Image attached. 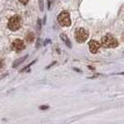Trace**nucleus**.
Instances as JSON below:
<instances>
[{"label": "nucleus", "mask_w": 124, "mask_h": 124, "mask_svg": "<svg viewBox=\"0 0 124 124\" xmlns=\"http://www.w3.org/2000/svg\"><path fill=\"white\" fill-rule=\"evenodd\" d=\"M102 45L105 48H116L118 45V42L113 36L107 34L102 37Z\"/></svg>", "instance_id": "1"}, {"label": "nucleus", "mask_w": 124, "mask_h": 124, "mask_svg": "<svg viewBox=\"0 0 124 124\" xmlns=\"http://www.w3.org/2000/svg\"><path fill=\"white\" fill-rule=\"evenodd\" d=\"M21 23H22L21 17L19 15H14V16H12L11 18L8 20V27L11 31H17L19 28L21 27Z\"/></svg>", "instance_id": "2"}, {"label": "nucleus", "mask_w": 124, "mask_h": 124, "mask_svg": "<svg viewBox=\"0 0 124 124\" xmlns=\"http://www.w3.org/2000/svg\"><path fill=\"white\" fill-rule=\"evenodd\" d=\"M57 21L60 23V25L67 27L71 25V19H70V15L67 11H62L58 15L57 17Z\"/></svg>", "instance_id": "3"}, {"label": "nucleus", "mask_w": 124, "mask_h": 124, "mask_svg": "<svg viewBox=\"0 0 124 124\" xmlns=\"http://www.w3.org/2000/svg\"><path fill=\"white\" fill-rule=\"evenodd\" d=\"M89 37V32L84 28H79L75 32V38L78 43L85 42Z\"/></svg>", "instance_id": "4"}, {"label": "nucleus", "mask_w": 124, "mask_h": 124, "mask_svg": "<svg viewBox=\"0 0 124 124\" xmlns=\"http://www.w3.org/2000/svg\"><path fill=\"white\" fill-rule=\"evenodd\" d=\"M25 48L24 42L21 39H15L12 43V49L15 51H21L22 50H23Z\"/></svg>", "instance_id": "5"}, {"label": "nucleus", "mask_w": 124, "mask_h": 124, "mask_svg": "<svg viewBox=\"0 0 124 124\" xmlns=\"http://www.w3.org/2000/svg\"><path fill=\"white\" fill-rule=\"evenodd\" d=\"M100 47H101V43H99L96 40H91L89 42V48H90V50L92 53H96Z\"/></svg>", "instance_id": "6"}, {"label": "nucleus", "mask_w": 124, "mask_h": 124, "mask_svg": "<svg viewBox=\"0 0 124 124\" xmlns=\"http://www.w3.org/2000/svg\"><path fill=\"white\" fill-rule=\"evenodd\" d=\"M60 37H61V39L65 43V45H66L68 48H71V47H72L71 41L69 40V38L67 37V36H66L65 34H61V35H60Z\"/></svg>", "instance_id": "7"}, {"label": "nucleus", "mask_w": 124, "mask_h": 124, "mask_svg": "<svg viewBox=\"0 0 124 124\" xmlns=\"http://www.w3.org/2000/svg\"><path fill=\"white\" fill-rule=\"evenodd\" d=\"M27 58H28V54H27V55H25V56H23V57H22L21 59H18V60H16L15 62H13V64H12L13 68H16L17 66H19V65H20L22 62H24V61L26 60V59H27Z\"/></svg>", "instance_id": "8"}, {"label": "nucleus", "mask_w": 124, "mask_h": 124, "mask_svg": "<svg viewBox=\"0 0 124 124\" xmlns=\"http://www.w3.org/2000/svg\"><path fill=\"white\" fill-rule=\"evenodd\" d=\"M34 39H35V35H34L32 32L28 33L26 37H25V40H26V42H28V43H32V42L34 41Z\"/></svg>", "instance_id": "9"}, {"label": "nucleus", "mask_w": 124, "mask_h": 124, "mask_svg": "<svg viewBox=\"0 0 124 124\" xmlns=\"http://www.w3.org/2000/svg\"><path fill=\"white\" fill-rule=\"evenodd\" d=\"M37 31H40V30H41V20H40V19H37Z\"/></svg>", "instance_id": "10"}, {"label": "nucleus", "mask_w": 124, "mask_h": 124, "mask_svg": "<svg viewBox=\"0 0 124 124\" xmlns=\"http://www.w3.org/2000/svg\"><path fill=\"white\" fill-rule=\"evenodd\" d=\"M35 62H36V61H34V62H31V63H29V64H28L27 66H25V67H23V69H22V70H21V73H22V72H23V71H25V70H26V69H27V68H29V67H30L31 65H33V64H34Z\"/></svg>", "instance_id": "11"}, {"label": "nucleus", "mask_w": 124, "mask_h": 124, "mask_svg": "<svg viewBox=\"0 0 124 124\" xmlns=\"http://www.w3.org/2000/svg\"><path fill=\"white\" fill-rule=\"evenodd\" d=\"M52 2H53V0H48V8H49V9H50V8H51Z\"/></svg>", "instance_id": "12"}, {"label": "nucleus", "mask_w": 124, "mask_h": 124, "mask_svg": "<svg viewBox=\"0 0 124 124\" xmlns=\"http://www.w3.org/2000/svg\"><path fill=\"white\" fill-rule=\"evenodd\" d=\"M50 107H49V106H39V109L40 110H46V109H49Z\"/></svg>", "instance_id": "13"}, {"label": "nucleus", "mask_w": 124, "mask_h": 124, "mask_svg": "<svg viewBox=\"0 0 124 124\" xmlns=\"http://www.w3.org/2000/svg\"><path fill=\"white\" fill-rule=\"evenodd\" d=\"M39 8H40V10L43 11V0L39 1Z\"/></svg>", "instance_id": "14"}, {"label": "nucleus", "mask_w": 124, "mask_h": 124, "mask_svg": "<svg viewBox=\"0 0 124 124\" xmlns=\"http://www.w3.org/2000/svg\"><path fill=\"white\" fill-rule=\"evenodd\" d=\"M19 1H20L22 4L25 5V4H27V3H28V1H29V0H19Z\"/></svg>", "instance_id": "15"}, {"label": "nucleus", "mask_w": 124, "mask_h": 124, "mask_svg": "<svg viewBox=\"0 0 124 124\" xmlns=\"http://www.w3.org/2000/svg\"><path fill=\"white\" fill-rule=\"evenodd\" d=\"M55 63H56V62H52V63H50V65H49V66H47L46 68H47V69H48V68H50V66H52V65H53V64H55Z\"/></svg>", "instance_id": "16"}, {"label": "nucleus", "mask_w": 124, "mask_h": 124, "mask_svg": "<svg viewBox=\"0 0 124 124\" xmlns=\"http://www.w3.org/2000/svg\"><path fill=\"white\" fill-rule=\"evenodd\" d=\"M39 43H40V39H37V48H39Z\"/></svg>", "instance_id": "17"}, {"label": "nucleus", "mask_w": 124, "mask_h": 124, "mask_svg": "<svg viewBox=\"0 0 124 124\" xmlns=\"http://www.w3.org/2000/svg\"><path fill=\"white\" fill-rule=\"evenodd\" d=\"M1 67H2V62H0V69H1Z\"/></svg>", "instance_id": "18"}]
</instances>
